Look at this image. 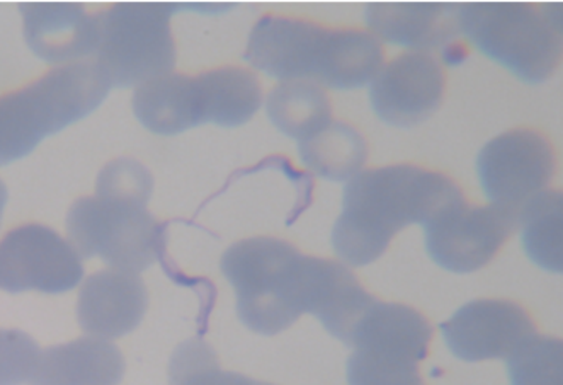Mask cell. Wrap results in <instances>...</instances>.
I'll use <instances>...</instances> for the list:
<instances>
[{
    "mask_svg": "<svg viewBox=\"0 0 563 385\" xmlns=\"http://www.w3.org/2000/svg\"><path fill=\"white\" fill-rule=\"evenodd\" d=\"M463 200L450 176L424 167L397 164L361 170L344 188L332 244L344 263L369 265L407 226H428Z\"/></svg>",
    "mask_w": 563,
    "mask_h": 385,
    "instance_id": "obj_1",
    "label": "cell"
},
{
    "mask_svg": "<svg viewBox=\"0 0 563 385\" xmlns=\"http://www.w3.org/2000/svg\"><path fill=\"white\" fill-rule=\"evenodd\" d=\"M244 57L283 82L310 80L332 89H357L382 70L385 52L372 31L332 30L301 18L266 14L252 28Z\"/></svg>",
    "mask_w": 563,
    "mask_h": 385,
    "instance_id": "obj_2",
    "label": "cell"
},
{
    "mask_svg": "<svg viewBox=\"0 0 563 385\" xmlns=\"http://www.w3.org/2000/svg\"><path fill=\"white\" fill-rule=\"evenodd\" d=\"M109 89L90 58L53 68L20 91L0 96V166L23 160L46 136L92 113Z\"/></svg>",
    "mask_w": 563,
    "mask_h": 385,
    "instance_id": "obj_3",
    "label": "cell"
},
{
    "mask_svg": "<svg viewBox=\"0 0 563 385\" xmlns=\"http://www.w3.org/2000/svg\"><path fill=\"white\" fill-rule=\"evenodd\" d=\"M305 260L291 242L276 238L245 239L225 251L222 272L235 288L245 328L273 337L300 319Z\"/></svg>",
    "mask_w": 563,
    "mask_h": 385,
    "instance_id": "obj_4",
    "label": "cell"
},
{
    "mask_svg": "<svg viewBox=\"0 0 563 385\" xmlns=\"http://www.w3.org/2000/svg\"><path fill=\"white\" fill-rule=\"evenodd\" d=\"M459 23L460 33L525 82H544L559 68L560 6L465 4L460 6Z\"/></svg>",
    "mask_w": 563,
    "mask_h": 385,
    "instance_id": "obj_5",
    "label": "cell"
},
{
    "mask_svg": "<svg viewBox=\"0 0 563 385\" xmlns=\"http://www.w3.org/2000/svg\"><path fill=\"white\" fill-rule=\"evenodd\" d=\"M173 4H117L96 12L99 43L92 61L111 87L142 86L176 65Z\"/></svg>",
    "mask_w": 563,
    "mask_h": 385,
    "instance_id": "obj_6",
    "label": "cell"
},
{
    "mask_svg": "<svg viewBox=\"0 0 563 385\" xmlns=\"http://www.w3.org/2000/svg\"><path fill=\"white\" fill-rule=\"evenodd\" d=\"M162 226L147 205L106 197H82L67 213V234L84 260L99 256L118 272L139 273L157 261Z\"/></svg>",
    "mask_w": 563,
    "mask_h": 385,
    "instance_id": "obj_7",
    "label": "cell"
},
{
    "mask_svg": "<svg viewBox=\"0 0 563 385\" xmlns=\"http://www.w3.org/2000/svg\"><path fill=\"white\" fill-rule=\"evenodd\" d=\"M519 213L500 205L475 207L460 201L424 226L429 256L448 272H477L518 231Z\"/></svg>",
    "mask_w": 563,
    "mask_h": 385,
    "instance_id": "obj_8",
    "label": "cell"
},
{
    "mask_svg": "<svg viewBox=\"0 0 563 385\" xmlns=\"http://www.w3.org/2000/svg\"><path fill=\"white\" fill-rule=\"evenodd\" d=\"M555 148L533 129H516L490 140L477 157V173L494 205L521 212L552 182Z\"/></svg>",
    "mask_w": 563,
    "mask_h": 385,
    "instance_id": "obj_9",
    "label": "cell"
},
{
    "mask_svg": "<svg viewBox=\"0 0 563 385\" xmlns=\"http://www.w3.org/2000/svg\"><path fill=\"white\" fill-rule=\"evenodd\" d=\"M82 278V257L49 227L26 223L0 239V290L65 294Z\"/></svg>",
    "mask_w": 563,
    "mask_h": 385,
    "instance_id": "obj_10",
    "label": "cell"
},
{
    "mask_svg": "<svg viewBox=\"0 0 563 385\" xmlns=\"http://www.w3.org/2000/svg\"><path fill=\"white\" fill-rule=\"evenodd\" d=\"M446 76L429 52H407L384 65L369 86V99L379 120L412 129L438 111Z\"/></svg>",
    "mask_w": 563,
    "mask_h": 385,
    "instance_id": "obj_11",
    "label": "cell"
},
{
    "mask_svg": "<svg viewBox=\"0 0 563 385\" xmlns=\"http://www.w3.org/2000/svg\"><path fill=\"white\" fill-rule=\"evenodd\" d=\"M444 341L465 362L506 360L537 332L530 314L511 300L482 299L466 304L441 324Z\"/></svg>",
    "mask_w": 563,
    "mask_h": 385,
    "instance_id": "obj_12",
    "label": "cell"
},
{
    "mask_svg": "<svg viewBox=\"0 0 563 385\" xmlns=\"http://www.w3.org/2000/svg\"><path fill=\"white\" fill-rule=\"evenodd\" d=\"M376 300L344 263L312 256L305 260V312L313 314L329 334L346 346Z\"/></svg>",
    "mask_w": 563,
    "mask_h": 385,
    "instance_id": "obj_13",
    "label": "cell"
},
{
    "mask_svg": "<svg viewBox=\"0 0 563 385\" xmlns=\"http://www.w3.org/2000/svg\"><path fill=\"white\" fill-rule=\"evenodd\" d=\"M147 307V288L139 275L101 270L80 287L77 321L90 337L118 340L139 328Z\"/></svg>",
    "mask_w": 563,
    "mask_h": 385,
    "instance_id": "obj_14",
    "label": "cell"
},
{
    "mask_svg": "<svg viewBox=\"0 0 563 385\" xmlns=\"http://www.w3.org/2000/svg\"><path fill=\"white\" fill-rule=\"evenodd\" d=\"M27 46L49 64L82 62L98 50V15L80 4H21Z\"/></svg>",
    "mask_w": 563,
    "mask_h": 385,
    "instance_id": "obj_15",
    "label": "cell"
},
{
    "mask_svg": "<svg viewBox=\"0 0 563 385\" xmlns=\"http://www.w3.org/2000/svg\"><path fill=\"white\" fill-rule=\"evenodd\" d=\"M432 334L431 322L419 310L376 300L354 331L351 348L376 359L419 363L428 356Z\"/></svg>",
    "mask_w": 563,
    "mask_h": 385,
    "instance_id": "obj_16",
    "label": "cell"
},
{
    "mask_svg": "<svg viewBox=\"0 0 563 385\" xmlns=\"http://www.w3.org/2000/svg\"><path fill=\"white\" fill-rule=\"evenodd\" d=\"M126 363L117 344L84 337L40 352L30 385H118Z\"/></svg>",
    "mask_w": 563,
    "mask_h": 385,
    "instance_id": "obj_17",
    "label": "cell"
},
{
    "mask_svg": "<svg viewBox=\"0 0 563 385\" xmlns=\"http://www.w3.org/2000/svg\"><path fill=\"white\" fill-rule=\"evenodd\" d=\"M133 111L145 129L177 135L205 125V95L199 76L170 73L136 87Z\"/></svg>",
    "mask_w": 563,
    "mask_h": 385,
    "instance_id": "obj_18",
    "label": "cell"
},
{
    "mask_svg": "<svg viewBox=\"0 0 563 385\" xmlns=\"http://www.w3.org/2000/svg\"><path fill=\"white\" fill-rule=\"evenodd\" d=\"M456 4H369L366 23L376 36L413 52L444 48L460 34Z\"/></svg>",
    "mask_w": 563,
    "mask_h": 385,
    "instance_id": "obj_19",
    "label": "cell"
},
{
    "mask_svg": "<svg viewBox=\"0 0 563 385\" xmlns=\"http://www.w3.org/2000/svg\"><path fill=\"white\" fill-rule=\"evenodd\" d=\"M308 169L327 182H351L368 161V144L360 130L346 121H331L325 129L298 142Z\"/></svg>",
    "mask_w": 563,
    "mask_h": 385,
    "instance_id": "obj_20",
    "label": "cell"
},
{
    "mask_svg": "<svg viewBox=\"0 0 563 385\" xmlns=\"http://www.w3.org/2000/svg\"><path fill=\"white\" fill-rule=\"evenodd\" d=\"M203 86L207 123L218 127H241L263 105V89L256 74L238 65L213 68L199 74Z\"/></svg>",
    "mask_w": 563,
    "mask_h": 385,
    "instance_id": "obj_21",
    "label": "cell"
},
{
    "mask_svg": "<svg viewBox=\"0 0 563 385\" xmlns=\"http://www.w3.org/2000/svg\"><path fill=\"white\" fill-rule=\"evenodd\" d=\"M267 117L279 132L301 142L331 123V99L319 84L285 80L267 95Z\"/></svg>",
    "mask_w": 563,
    "mask_h": 385,
    "instance_id": "obj_22",
    "label": "cell"
},
{
    "mask_svg": "<svg viewBox=\"0 0 563 385\" xmlns=\"http://www.w3.org/2000/svg\"><path fill=\"white\" fill-rule=\"evenodd\" d=\"M562 193H538L519 213L525 250L533 263L549 272L562 273Z\"/></svg>",
    "mask_w": 563,
    "mask_h": 385,
    "instance_id": "obj_23",
    "label": "cell"
},
{
    "mask_svg": "<svg viewBox=\"0 0 563 385\" xmlns=\"http://www.w3.org/2000/svg\"><path fill=\"white\" fill-rule=\"evenodd\" d=\"M562 341L534 332L507 356L512 385H562Z\"/></svg>",
    "mask_w": 563,
    "mask_h": 385,
    "instance_id": "obj_24",
    "label": "cell"
},
{
    "mask_svg": "<svg viewBox=\"0 0 563 385\" xmlns=\"http://www.w3.org/2000/svg\"><path fill=\"white\" fill-rule=\"evenodd\" d=\"M152 189H154V178L151 170L130 157H121L106 164L96 183L98 197L136 201L143 205H148Z\"/></svg>",
    "mask_w": 563,
    "mask_h": 385,
    "instance_id": "obj_25",
    "label": "cell"
},
{
    "mask_svg": "<svg viewBox=\"0 0 563 385\" xmlns=\"http://www.w3.org/2000/svg\"><path fill=\"white\" fill-rule=\"evenodd\" d=\"M350 385H424L419 363L376 359L354 352L347 362Z\"/></svg>",
    "mask_w": 563,
    "mask_h": 385,
    "instance_id": "obj_26",
    "label": "cell"
},
{
    "mask_svg": "<svg viewBox=\"0 0 563 385\" xmlns=\"http://www.w3.org/2000/svg\"><path fill=\"white\" fill-rule=\"evenodd\" d=\"M38 356V343L30 334L20 329L0 328V385L30 382Z\"/></svg>",
    "mask_w": 563,
    "mask_h": 385,
    "instance_id": "obj_27",
    "label": "cell"
},
{
    "mask_svg": "<svg viewBox=\"0 0 563 385\" xmlns=\"http://www.w3.org/2000/svg\"><path fill=\"white\" fill-rule=\"evenodd\" d=\"M229 385H275V384H269V382L254 381V378L245 377V375L238 374V372H232V375H230Z\"/></svg>",
    "mask_w": 563,
    "mask_h": 385,
    "instance_id": "obj_28",
    "label": "cell"
},
{
    "mask_svg": "<svg viewBox=\"0 0 563 385\" xmlns=\"http://www.w3.org/2000/svg\"><path fill=\"white\" fill-rule=\"evenodd\" d=\"M9 193L5 188L4 182L0 179V226H2V219H4L5 204H8Z\"/></svg>",
    "mask_w": 563,
    "mask_h": 385,
    "instance_id": "obj_29",
    "label": "cell"
}]
</instances>
